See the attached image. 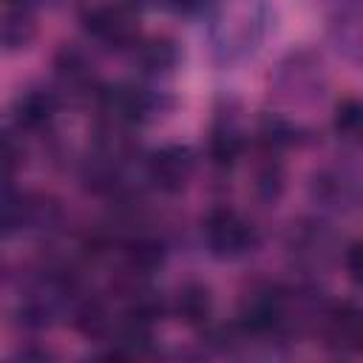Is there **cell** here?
<instances>
[{"label":"cell","mask_w":363,"mask_h":363,"mask_svg":"<svg viewBox=\"0 0 363 363\" xmlns=\"http://www.w3.org/2000/svg\"><path fill=\"white\" fill-rule=\"evenodd\" d=\"M85 31L91 40L111 51H136V45L142 43L139 17L128 3H102L88 9Z\"/></svg>","instance_id":"52a82bcc"},{"label":"cell","mask_w":363,"mask_h":363,"mask_svg":"<svg viewBox=\"0 0 363 363\" xmlns=\"http://www.w3.org/2000/svg\"><path fill=\"white\" fill-rule=\"evenodd\" d=\"M196 173V153L187 145H162L145 159V179L159 193L176 196L182 193Z\"/></svg>","instance_id":"ba28073f"},{"label":"cell","mask_w":363,"mask_h":363,"mask_svg":"<svg viewBox=\"0 0 363 363\" xmlns=\"http://www.w3.org/2000/svg\"><path fill=\"white\" fill-rule=\"evenodd\" d=\"M326 40L354 68H363V0H337L326 20Z\"/></svg>","instance_id":"9c48e42d"},{"label":"cell","mask_w":363,"mask_h":363,"mask_svg":"<svg viewBox=\"0 0 363 363\" xmlns=\"http://www.w3.org/2000/svg\"><path fill=\"white\" fill-rule=\"evenodd\" d=\"M173 312L176 318L190 326V329H204L213 318V292L201 281H187L176 289L173 298Z\"/></svg>","instance_id":"4fadbf2b"},{"label":"cell","mask_w":363,"mask_h":363,"mask_svg":"<svg viewBox=\"0 0 363 363\" xmlns=\"http://www.w3.org/2000/svg\"><path fill=\"white\" fill-rule=\"evenodd\" d=\"M207 252L218 261H241L261 244L258 227L233 207H213L201 227Z\"/></svg>","instance_id":"277c9868"},{"label":"cell","mask_w":363,"mask_h":363,"mask_svg":"<svg viewBox=\"0 0 363 363\" xmlns=\"http://www.w3.org/2000/svg\"><path fill=\"white\" fill-rule=\"evenodd\" d=\"M320 335L329 346L343 352H363V309L354 303H332Z\"/></svg>","instance_id":"7c38bea8"},{"label":"cell","mask_w":363,"mask_h":363,"mask_svg":"<svg viewBox=\"0 0 363 363\" xmlns=\"http://www.w3.org/2000/svg\"><path fill=\"white\" fill-rule=\"evenodd\" d=\"M207 34L221 62H235L255 51L267 28L264 0H213L207 9Z\"/></svg>","instance_id":"6da1fadb"},{"label":"cell","mask_w":363,"mask_h":363,"mask_svg":"<svg viewBox=\"0 0 363 363\" xmlns=\"http://www.w3.org/2000/svg\"><path fill=\"white\" fill-rule=\"evenodd\" d=\"M340 261H343V269H346L349 281L357 284V286H363V238L349 241V244L343 247Z\"/></svg>","instance_id":"d6986e66"},{"label":"cell","mask_w":363,"mask_h":363,"mask_svg":"<svg viewBox=\"0 0 363 363\" xmlns=\"http://www.w3.org/2000/svg\"><path fill=\"white\" fill-rule=\"evenodd\" d=\"M326 85H329V79H326L323 60L315 51L301 48V51L286 54L278 62L269 91H275V96L289 105H312V102L323 99Z\"/></svg>","instance_id":"7a4b0ae2"},{"label":"cell","mask_w":363,"mask_h":363,"mask_svg":"<svg viewBox=\"0 0 363 363\" xmlns=\"http://www.w3.org/2000/svg\"><path fill=\"white\" fill-rule=\"evenodd\" d=\"M62 210L57 199L31 190H14L11 182L3 193V233H48L60 224Z\"/></svg>","instance_id":"8992f818"},{"label":"cell","mask_w":363,"mask_h":363,"mask_svg":"<svg viewBox=\"0 0 363 363\" xmlns=\"http://www.w3.org/2000/svg\"><path fill=\"white\" fill-rule=\"evenodd\" d=\"M136 6H150V9H167L176 14H196L210 9L213 0H133Z\"/></svg>","instance_id":"ffe728a7"},{"label":"cell","mask_w":363,"mask_h":363,"mask_svg":"<svg viewBox=\"0 0 363 363\" xmlns=\"http://www.w3.org/2000/svg\"><path fill=\"white\" fill-rule=\"evenodd\" d=\"M60 111V91L54 88H28L17 94L11 105V119L17 130H43L51 125V119Z\"/></svg>","instance_id":"8fae6325"},{"label":"cell","mask_w":363,"mask_h":363,"mask_svg":"<svg viewBox=\"0 0 363 363\" xmlns=\"http://www.w3.org/2000/svg\"><path fill=\"white\" fill-rule=\"evenodd\" d=\"M309 199L326 213H357L363 210V164L332 162L312 173Z\"/></svg>","instance_id":"3957f363"},{"label":"cell","mask_w":363,"mask_h":363,"mask_svg":"<svg viewBox=\"0 0 363 363\" xmlns=\"http://www.w3.org/2000/svg\"><path fill=\"white\" fill-rule=\"evenodd\" d=\"M34 34H37L34 14L3 9V45H6V51H20V48H26V45L34 40Z\"/></svg>","instance_id":"ac0fdd59"},{"label":"cell","mask_w":363,"mask_h":363,"mask_svg":"<svg viewBox=\"0 0 363 363\" xmlns=\"http://www.w3.org/2000/svg\"><path fill=\"white\" fill-rule=\"evenodd\" d=\"M286 252L303 275H320L340 255V238L320 218H301L286 233Z\"/></svg>","instance_id":"5b68a950"},{"label":"cell","mask_w":363,"mask_h":363,"mask_svg":"<svg viewBox=\"0 0 363 363\" xmlns=\"http://www.w3.org/2000/svg\"><path fill=\"white\" fill-rule=\"evenodd\" d=\"M40 6V0H3V9H11V11H28L34 14Z\"/></svg>","instance_id":"44dd1931"},{"label":"cell","mask_w":363,"mask_h":363,"mask_svg":"<svg viewBox=\"0 0 363 363\" xmlns=\"http://www.w3.org/2000/svg\"><path fill=\"white\" fill-rule=\"evenodd\" d=\"M54 77H57V91L60 94H68V96H77V99H91V96L99 99V94H102L94 62L79 48H62L57 54Z\"/></svg>","instance_id":"30bf717a"},{"label":"cell","mask_w":363,"mask_h":363,"mask_svg":"<svg viewBox=\"0 0 363 363\" xmlns=\"http://www.w3.org/2000/svg\"><path fill=\"white\" fill-rule=\"evenodd\" d=\"M261 159L264 162L255 167V176H252V190L264 204H275L281 199V193H284V167H281L275 150L264 147Z\"/></svg>","instance_id":"e0dca14e"},{"label":"cell","mask_w":363,"mask_h":363,"mask_svg":"<svg viewBox=\"0 0 363 363\" xmlns=\"http://www.w3.org/2000/svg\"><path fill=\"white\" fill-rule=\"evenodd\" d=\"M332 128L340 142L354 150H363V96H343L335 102Z\"/></svg>","instance_id":"9a60e30c"},{"label":"cell","mask_w":363,"mask_h":363,"mask_svg":"<svg viewBox=\"0 0 363 363\" xmlns=\"http://www.w3.org/2000/svg\"><path fill=\"white\" fill-rule=\"evenodd\" d=\"M133 54H136V60H139V65H142V71H145L147 77L167 74V71H173L176 62H179V48H176V43L167 40V37H150V40L142 37V43L136 45Z\"/></svg>","instance_id":"2e32d148"},{"label":"cell","mask_w":363,"mask_h":363,"mask_svg":"<svg viewBox=\"0 0 363 363\" xmlns=\"http://www.w3.org/2000/svg\"><path fill=\"white\" fill-rule=\"evenodd\" d=\"M241 150H244V130L238 119L230 111L218 113L210 128V159L218 167H227L241 156Z\"/></svg>","instance_id":"5bb4252c"}]
</instances>
